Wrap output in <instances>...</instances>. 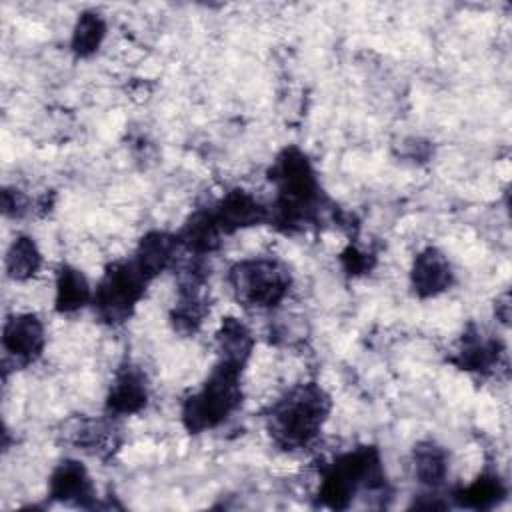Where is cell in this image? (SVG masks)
I'll return each instance as SVG.
<instances>
[{
  "instance_id": "6da1fadb",
  "label": "cell",
  "mask_w": 512,
  "mask_h": 512,
  "mask_svg": "<svg viewBox=\"0 0 512 512\" xmlns=\"http://www.w3.org/2000/svg\"><path fill=\"white\" fill-rule=\"evenodd\" d=\"M268 178L276 190L270 224L284 232H296L320 220L326 198L310 158L300 148H284L272 162Z\"/></svg>"
},
{
  "instance_id": "7a4b0ae2",
  "label": "cell",
  "mask_w": 512,
  "mask_h": 512,
  "mask_svg": "<svg viewBox=\"0 0 512 512\" xmlns=\"http://www.w3.org/2000/svg\"><path fill=\"white\" fill-rule=\"evenodd\" d=\"M330 408L332 400L320 384H298L270 406L266 414L268 434L282 450L306 448L320 434Z\"/></svg>"
},
{
  "instance_id": "3957f363",
  "label": "cell",
  "mask_w": 512,
  "mask_h": 512,
  "mask_svg": "<svg viewBox=\"0 0 512 512\" xmlns=\"http://www.w3.org/2000/svg\"><path fill=\"white\" fill-rule=\"evenodd\" d=\"M362 490L370 494L386 492L380 452L374 446H358L336 456L322 470L318 502L332 510H344Z\"/></svg>"
},
{
  "instance_id": "277c9868",
  "label": "cell",
  "mask_w": 512,
  "mask_h": 512,
  "mask_svg": "<svg viewBox=\"0 0 512 512\" xmlns=\"http://www.w3.org/2000/svg\"><path fill=\"white\" fill-rule=\"evenodd\" d=\"M240 366L218 360L202 386L182 402V424L190 434L220 426L242 402Z\"/></svg>"
},
{
  "instance_id": "5b68a950",
  "label": "cell",
  "mask_w": 512,
  "mask_h": 512,
  "mask_svg": "<svg viewBox=\"0 0 512 512\" xmlns=\"http://www.w3.org/2000/svg\"><path fill=\"white\" fill-rule=\"evenodd\" d=\"M228 284L244 308L268 310L278 306L290 292L292 276L276 258H248L230 266Z\"/></svg>"
},
{
  "instance_id": "8992f818",
  "label": "cell",
  "mask_w": 512,
  "mask_h": 512,
  "mask_svg": "<svg viewBox=\"0 0 512 512\" xmlns=\"http://www.w3.org/2000/svg\"><path fill=\"white\" fill-rule=\"evenodd\" d=\"M148 284L150 280L136 268L132 258L112 262L92 294V306L98 318L110 326L126 322L142 300Z\"/></svg>"
},
{
  "instance_id": "52a82bcc",
  "label": "cell",
  "mask_w": 512,
  "mask_h": 512,
  "mask_svg": "<svg viewBox=\"0 0 512 512\" xmlns=\"http://www.w3.org/2000/svg\"><path fill=\"white\" fill-rule=\"evenodd\" d=\"M202 256H194L178 274V296L176 304L170 312V322L174 330L182 336L194 334L208 312L206 300V268L200 260Z\"/></svg>"
},
{
  "instance_id": "ba28073f",
  "label": "cell",
  "mask_w": 512,
  "mask_h": 512,
  "mask_svg": "<svg viewBox=\"0 0 512 512\" xmlns=\"http://www.w3.org/2000/svg\"><path fill=\"white\" fill-rule=\"evenodd\" d=\"M46 344L44 324L36 314H14L4 322L2 346L18 366H28L40 358Z\"/></svg>"
},
{
  "instance_id": "9c48e42d",
  "label": "cell",
  "mask_w": 512,
  "mask_h": 512,
  "mask_svg": "<svg viewBox=\"0 0 512 512\" xmlns=\"http://www.w3.org/2000/svg\"><path fill=\"white\" fill-rule=\"evenodd\" d=\"M212 214L222 234H234L242 228L270 222V208H266L256 196L242 188L226 192L214 206Z\"/></svg>"
},
{
  "instance_id": "30bf717a",
  "label": "cell",
  "mask_w": 512,
  "mask_h": 512,
  "mask_svg": "<svg viewBox=\"0 0 512 512\" xmlns=\"http://www.w3.org/2000/svg\"><path fill=\"white\" fill-rule=\"evenodd\" d=\"M48 496L62 504L90 508L96 506L94 482L78 460H62L50 474Z\"/></svg>"
},
{
  "instance_id": "8fae6325",
  "label": "cell",
  "mask_w": 512,
  "mask_h": 512,
  "mask_svg": "<svg viewBox=\"0 0 512 512\" xmlns=\"http://www.w3.org/2000/svg\"><path fill=\"white\" fill-rule=\"evenodd\" d=\"M502 352H504V346L498 338L484 336V332L480 328L470 324L464 330V334L454 350V356L450 360L460 370L488 374L498 366Z\"/></svg>"
},
{
  "instance_id": "7c38bea8",
  "label": "cell",
  "mask_w": 512,
  "mask_h": 512,
  "mask_svg": "<svg viewBox=\"0 0 512 512\" xmlns=\"http://www.w3.org/2000/svg\"><path fill=\"white\" fill-rule=\"evenodd\" d=\"M148 404V384L140 368L124 364L116 370L106 396L110 416H130Z\"/></svg>"
},
{
  "instance_id": "4fadbf2b",
  "label": "cell",
  "mask_w": 512,
  "mask_h": 512,
  "mask_svg": "<svg viewBox=\"0 0 512 512\" xmlns=\"http://www.w3.org/2000/svg\"><path fill=\"white\" fill-rule=\"evenodd\" d=\"M454 272L444 252L434 246L416 254L410 270V284L418 298H434L452 286Z\"/></svg>"
},
{
  "instance_id": "5bb4252c",
  "label": "cell",
  "mask_w": 512,
  "mask_h": 512,
  "mask_svg": "<svg viewBox=\"0 0 512 512\" xmlns=\"http://www.w3.org/2000/svg\"><path fill=\"white\" fill-rule=\"evenodd\" d=\"M180 246L182 244L178 240V234L152 230L140 238L132 256V262L152 282L160 272L172 266Z\"/></svg>"
},
{
  "instance_id": "9a60e30c",
  "label": "cell",
  "mask_w": 512,
  "mask_h": 512,
  "mask_svg": "<svg viewBox=\"0 0 512 512\" xmlns=\"http://www.w3.org/2000/svg\"><path fill=\"white\" fill-rule=\"evenodd\" d=\"M222 230L212 214V208L196 210L178 232L180 244L194 256H206L218 250L222 242Z\"/></svg>"
},
{
  "instance_id": "2e32d148",
  "label": "cell",
  "mask_w": 512,
  "mask_h": 512,
  "mask_svg": "<svg viewBox=\"0 0 512 512\" xmlns=\"http://www.w3.org/2000/svg\"><path fill=\"white\" fill-rule=\"evenodd\" d=\"M216 348L218 360L244 368L254 348V336L242 320L228 316L222 318L220 328L216 332Z\"/></svg>"
},
{
  "instance_id": "e0dca14e",
  "label": "cell",
  "mask_w": 512,
  "mask_h": 512,
  "mask_svg": "<svg viewBox=\"0 0 512 512\" xmlns=\"http://www.w3.org/2000/svg\"><path fill=\"white\" fill-rule=\"evenodd\" d=\"M414 476L426 488H440L448 476V452L434 440H422L412 450Z\"/></svg>"
},
{
  "instance_id": "ac0fdd59",
  "label": "cell",
  "mask_w": 512,
  "mask_h": 512,
  "mask_svg": "<svg viewBox=\"0 0 512 512\" xmlns=\"http://www.w3.org/2000/svg\"><path fill=\"white\" fill-rule=\"evenodd\" d=\"M92 290L86 280V276L70 266L62 264L56 274V296H54V306L62 314L76 312L84 308L88 302H92Z\"/></svg>"
},
{
  "instance_id": "d6986e66",
  "label": "cell",
  "mask_w": 512,
  "mask_h": 512,
  "mask_svg": "<svg viewBox=\"0 0 512 512\" xmlns=\"http://www.w3.org/2000/svg\"><path fill=\"white\" fill-rule=\"evenodd\" d=\"M504 496H506V488L500 476L492 472H484L472 484L458 488L452 498L460 508L486 510L496 506Z\"/></svg>"
},
{
  "instance_id": "ffe728a7",
  "label": "cell",
  "mask_w": 512,
  "mask_h": 512,
  "mask_svg": "<svg viewBox=\"0 0 512 512\" xmlns=\"http://www.w3.org/2000/svg\"><path fill=\"white\" fill-rule=\"evenodd\" d=\"M42 266V254L30 236H18L6 252V274L12 280H28Z\"/></svg>"
},
{
  "instance_id": "44dd1931",
  "label": "cell",
  "mask_w": 512,
  "mask_h": 512,
  "mask_svg": "<svg viewBox=\"0 0 512 512\" xmlns=\"http://www.w3.org/2000/svg\"><path fill=\"white\" fill-rule=\"evenodd\" d=\"M104 36H106L104 18L98 12L86 10L78 16V20L74 24L70 48L78 58H88L100 48Z\"/></svg>"
},
{
  "instance_id": "7402d4cb",
  "label": "cell",
  "mask_w": 512,
  "mask_h": 512,
  "mask_svg": "<svg viewBox=\"0 0 512 512\" xmlns=\"http://www.w3.org/2000/svg\"><path fill=\"white\" fill-rule=\"evenodd\" d=\"M76 444L90 454L102 456L104 452L114 450L110 446H116L114 430L104 422H86L76 434Z\"/></svg>"
},
{
  "instance_id": "603a6c76",
  "label": "cell",
  "mask_w": 512,
  "mask_h": 512,
  "mask_svg": "<svg viewBox=\"0 0 512 512\" xmlns=\"http://www.w3.org/2000/svg\"><path fill=\"white\" fill-rule=\"evenodd\" d=\"M28 200L26 196L16 188H4L2 190V212L6 216H22L26 212Z\"/></svg>"
},
{
  "instance_id": "cb8c5ba5",
  "label": "cell",
  "mask_w": 512,
  "mask_h": 512,
  "mask_svg": "<svg viewBox=\"0 0 512 512\" xmlns=\"http://www.w3.org/2000/svg\"><path fill=\"white\" fill-rule=\"evenodd\" d=\"M342 262H344L346 272H350V274H362L364 270H370V256L354 246H348L342 252Z\"/></svg>"
}]
</instances>
